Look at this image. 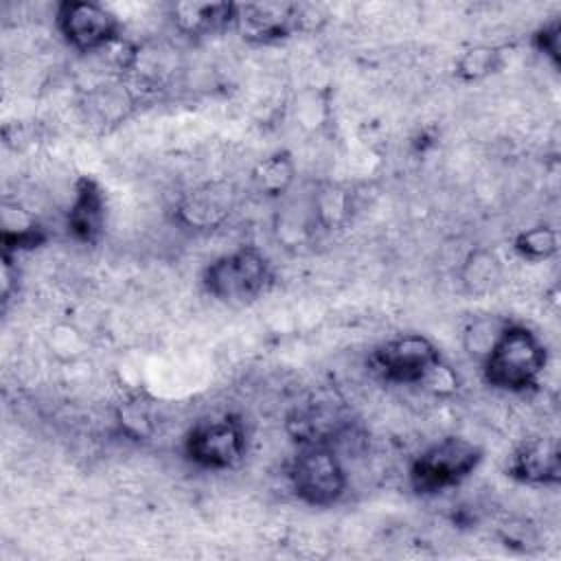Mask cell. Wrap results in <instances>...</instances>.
Segmentation results:
<instances>
[{
  "instance_id": "4",
  "label": "cell",
  "mask_w": 561,
  "mask_h": 561,
  "mask_svg": "<svg viewBox=\"0 0 561 561\" xmlns=\"http://www.w3.org/2000/svg\"><path fill=\"white\" fill-rule=\"evenodd\" d=\"M482 449L469 438L445 436L427 445L410 462V486L419 495H436L462 484L482 462Z\"/></svg>"
},
{
  "instance_id": "15",
  "label": "cell",
  "mask_w": 561,
  "mask_h": 561,
  "mask_svg": "<svg viewBox=\"0 0 561 561\" xmlns=\"http://www.w3.org/2000/svg\"><path fill=\"white\" fill-rule=\"evenodd\" d=\"M250 180L261 195L283 197L296 180V162L287 151H274L254 164Z\"/></svg>"
},
{
  "instance_id": "2",
  "label": "cell",
  "mask_w": 561,
  "mask_h": 561,
  "mask_svg": "<svg viewBox=\"0 0 561 561\" xmlns=\"http://www.w3.org/2000/svg\"><path fill=\"white\" fill-rule=\"evenodd\" d=\"M202 285L215 300L243 307L261 298L272 285V265L254 245H241L210 261L202 272Z\"/></svg>"
},
{
  "instance_id": "7",
  "label": "cell",
  "mask_w": 561,
  "mask_h": 561,
  "mask_svg": "<svg viewBox=\"0 0 561 561\" xmlns=\"http://www.w3.org/2000/svg\"><path fill=\"white\" fill-rule=\"evenodd\" d=\"M57 31L77 53H99L121 35V20L105 4L90 0H68L57 7Z\"/></svg>"
},
{
  "instance_id": "10",
  "label": "cell",
  "mask_w": 561,
  "mask_h": 561,
  "mask_svg": "<svg viewBox=\"0 0 561 561\" xmlns=\"http://www.w3.org/2000/svg\"><path fill=\"white\" fill-rule=\"evenodd\" d=\"M348 427L351 421L342 414L340 405L331 401H309L287 416V432L298 445H335Z\"/></svg>"
},
{
  "instance_id": "19",
  "label": "cell",
  "mask_w": 561,
  "mask_h": 561,
  "mask_svg": "<svg viewBox=\"0 0 561 561\" xmlns=\"http://www.w3.org/2000/svg\"><path fill=\"white\" fill-rule=\"evenodd\" d=\"M506 322H489V320H480V322H473L471 329L465 333V346L469 348V353L478 355L480 359L486 355V351L491 348V344L495 342L500 329L504 327Z\"/></svg>"
},
{
  "instance_id": "5",
  "label": "cell",
  "mask_w": 561,
  "mask_h": 561,
  "mask_svg": "<svg viewBox=\"0 0 561 561\" xmlns=\"http://www.w3.org/2000/svg\"><path fill=\"white\" fill-rule=\"evenodd\" d=\"M245 454V427L232 414L197 421L184 436V456L199 469H232Z\"/></svg>"
},
{
  "instance_id": "14",
  "label": "cell",
  "mask_w": 561,
  "mask_h": 561,
  "mask_svg": "<svg viewBox=\"0 0 561 561\" xmlns=\"http://www.w3.org/2000/svg\"><path fill=\"white\" fill-rule=\"evenodd\" d=\"M46 239L37 219L18 204H2V245L4 254L37 248Z\"/></svg>"
},
{
  "instance_id": "17",
  "label": "cell",
  "mask_w": 561,
  "mask_h": 561,
  "mask_svg": "<svg viewBox=\"0 0 561 561\" xmlns=\"http://www.w3.org/2000/svg\"><path fill=\"white\" fill-rule=\"evenodd\" d=\"M500 68V50L493 46H476L460 55L456 75L462 81H478L493 75Z\"/></svg>"
},
{
  "instance_id": "11",
  "label": "cell",
  "mask_w": 561,
  "mask_h": 561,
  "mask_svg": "<svg viewBox=\"0 0 561 561\" xmlns=\"http://www.w3.org/2000/svg\"><path fill=\"white\" fill-rule=\"evenodd\" d=\"M66 230L79 243H96L105 230V193L92 178H79L66 213Z\"/></svg>"
},
{
  "instance_id": "8",
  "label": "cell",
  "mask_w": 561,
  "mask_h": 561,
  "mask_svg": "<svg viewBox=\"0 0 561 561\" xmlns=\"http://www.w3.org/2000/svg\"><path fill=\"white\" fill-rule=\"evenodd\" d=\"M302 20V11L294 2H245L234 4L232 28L248 42L270 44L289 37Z\"/></svg>"
},
{
  "instance_id": "13",
  "label": "cell",
  "mask_w": 561,
  "mask_h": 561,
  "mask_svg": "<svg viewBox=\"0 0 561 561\" xmlns=\"http://www.w3.org/2000/svg\"><path fill=\"white\" fill-rule=\"evenodd\" d=\"M171 15L180 33L204 37L232 26L234 2H178Z\"/></svg>"
},
{
  "instance_id": "18",
  "label": "cell",
  "mask_w": 561,
  "mask_h": 561,
  "mask_svg": "<svg viewBox=\"0 0 561 561\" xmlns=\"http://www.w3.org/2000/svg\"><path fill=\"white\" fill-rule=\"evenodd\" d=\"M500 278V261L489 252H471L462 265V280L471 291H484Z\"/></svg>"
},
{
  "instance_id": "12",
  "label": "cell",
  "mask_w": 561,
  "mask_h": 561,
  "mask_svg": "<svg viewBox=\"0 0 561 561\" xmlns=\"http://www.w3.org/2000/svg\"><path fill=\"white\" fill-rule=\"evenodd\" d=\"M232 208V188L228 184H204L186 193L178 204V219L188 228H213L221 224Z\"/></svg>"
},
{
  "instance_id": "3",
  "label": "cell",
  "mask_w": 561,
  "mask_h": 561,
  "mask_svg": "<svg viewBox=\"0 0 561 561\" xmlns=\"http://www.w3.org/2000/svg\"><path fill=\"white\" fill-rule=\"evenodd\" d=\"M287 478L294 495L313 508L337 504L348 489V473L342 456L329 443L298 445Z\"/></svg>"
},
{
  "instance_id": "6",
  "label": "cell",
  "mask_w": 561,
  "mask_h": 561,
  "mask_svg": "<svg viewBox=\"0 0 561 561\" xmlns=\"http://www.w3.org/2000/svg\"><path fill=\"white\" fill-rule=\"evenodd\" d=\"M440 362L436 344L421 333H399L379 344L370 355V364L381 379L403 386H423Z\"/></svg>"
},
{
  "instance_id": "9",
  "label": "cell",
  "mask_w": 561,
  "mask_h": 561,
  "mask_svg": "<svg viewBox=\"0 0 561 561\" xmlns=\"http://www.w3.org/2000/svg\"><path fill=\"white\" fill-rule=\"evenodd\" d=\"M506 473L530 486H552L561 480L559 443L548 436L524 440L508 458Z\"/></svg>"
},
{
  "instance_id": "20",
  "label": "cell",
  "mask_w": 561,
  "mask_h": 561,
  "mask_svg": "<svg viewBox=\"0 0 561 561\" xmlns=\"http://www.w3.org/2000/svg\"><path fill=\"white\" fill-rule=\"evenodd\" d=\"M535 42H537V48L552 59V64L557 66L559 59H561V24L559 20H552L548 24H543L539 28V33L535 35Z\"/></svg>"
},
{
  "instance_id": "16",
  "label": "cell",
  "mask_w": 561,
  "mask_h": 561,
  "mask_svg": "<svg viewBox=\"0 0 561 561\" xmlns=\"http://www.w3.org/2000/svg\"><path fill=\"white\" fill-rule=\"evenodd\" d=\"M513 248L522 259L541 263V261L552 259L559 252V234L552 226L537 224V226H530V228H524L522 232H517Z\"/></svg>"
},
{
  "instance_id": "1",
  "label": "cell",
  "mask_w": 561,
  "mask_h": 561,
  "mask_svg": "<svg viewBox=\"0 0 561 561\" xmlns=\"http://www.w3.org/2000/svg\"><path fill=\"white\" fill-rule=\"evenodd\" d=\"M546 362L541 337L524 324L506 322L482 357V375L497 390L526 392L539 383Z\"/></svg>"
}]
</instances>
